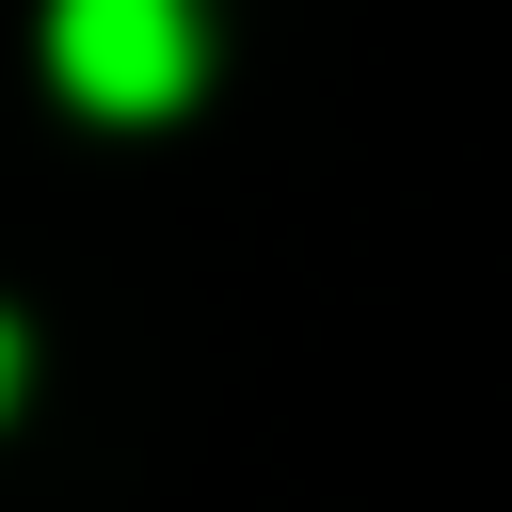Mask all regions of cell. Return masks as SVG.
Masks as SVG:
<instances>
[{
	"instance_id": "obj_1",
	"label": "cell",
	"mask_w": 512,
	"mask_h": 512,
	"mask_svg": "<svg viewBox=\"0 0 512 512\" xmlns=\"http://www.w3.org/2000/svg\"><path fill=\"white\" fill-rule=\"evenodd\" d=\"M48 80L112 128H144L208 80V16L192 0H48Z\"/></svg>"
},
{
	"instance_id": "obj_2",
	"label": "cell",
	"mask_w": 512,
	"mask_h": 512,
	"mask_svg": "<svg viewBox=\"0 0 512 512\" xmlns=\"http://www.w3.org/2000/svg\"><path fill=\"white\" fill-rule=\"evenodd\" d=\"M16 384H32V336H16V320H0V400H16Z\"/></svg>"
}]
</instances>
